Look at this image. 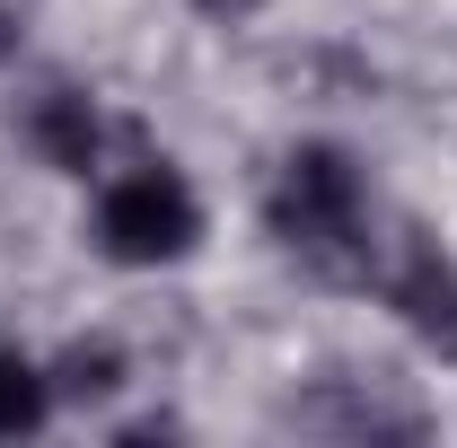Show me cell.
<instances>
[{
  "label": "cell",
  "instance_id": "cell-1",
  "mask_svg": "<svg viewBox=\"0 0 457 448\" xmlns=\"http://www.w3.org/2000/svg\"><path fill=\"white\" fill-rule=\"evenodd\" d=\"M264 228L282 237L308 273H326V281H378L370 185H361V168H352V150H335V141H299L282 168H273Z\"/></svg>",
  "mask_w": 457,
  "mask_h": 448
},
{
  "label": "cell",
  "instance_id": "cell-2",
  "mask_svg": "<svg viewBox=\"0 0 457 448\" xmlns=\"http://www.w3.org/2000/svg\"><path fill=\"white\" fill-rule=\"evenodd\" d=\"M203 246V203L168 159H132L97 185V255L150 273V264H185Z\"/></svg>",
  "mask_w": 457,
  "mask_h": 448
},
{
  "label": "cell",
  "instance_id": "cell-3",
  "mask_svg": "<svg viewBox=\"0 0 457 448\" xmlns=\"http://www.w3.org/2000/svg\"><path fill=\"white\" fill-rule=\"evenodd\" d=\"M378 281H387V308L404 317V335L440 361H457V255L449 246L413 237L396 264H378Z\"/></svg>",
  "mask_w": 457,
  "mask_h": 448
},
{
  "label": "cell",
  "instance_id": "cell-4",
  "mask_svg": "<svg viewBox=\"0 0 457 448\" xmlns=\"http://www.w3.org/2000/svg\"><path fill=\"white\" fill-rule=\"evenodd\" d=\"M18 132H27V150H36L54 176H88L97 159H106V114H97L88 88H71V79L36 88V97L18 106Z\"/></svg>",
  "mask_w": 457,
  "mask_h": 448
},
{
  "label": "cell",
  "instance_id": "cell-5",
  "mask_svg": "<svg viewBox=\"0 0 457 448\" xmlns=\"http://www.w3.org/2000/svg\"><path fill=\"white\" fill-rule=\"evenodd\" d=\"M290 431H326V440H422V413L413 404H387V395L370 387H343V378H326V395H290L282 413Z\"/></svg>",
  "mask_w": 457,
  "mask_h": 448
},
{
  "label": "cell",
  "instance_id": "cell-6",
  "mask_svg": "<svg viewBox=\"0 0 457 448\" xmlns=\"http://www.w3.org/2000/svg\"><path fill=\"white\" fill-rule=\"evenodd\" d=\"M45 378H54V404H106L123 387V352L114 343H71Z\"/></svg>",
  "mask_w": 457,
  "mask_h": 448
},
{
  "label": "cell",
  "instance_id": "cell-7",
  "mask_svg": "<svg viewBox=\"0 0 457 448\" xmlns=\"http://www.w3.org/2000/svg\"><path fill=\"white\" fill-rule=\"evenodd\" d=\"M45 413H54V378H45L27 352H9V343H0V440L36 431Z\"/></svg>",
  "mask_w": 457,
  "mask_h": 448
},
{
  "label": "cell",
  "instance_id": "cell-8",
  "mask_svg": "<svg viewBox=\"0 0 457 448\" xmlns=\"http://www.w3.org/2000/svg\"><path fill=\"white\" fill-rule=\"evenodd\" d=\"M194 9H203V18H228V27H237V18H255L264 0H194Z\"/></svg>",
  "mask_w": 457,
  "mask_h": 448
}]
</instances>
